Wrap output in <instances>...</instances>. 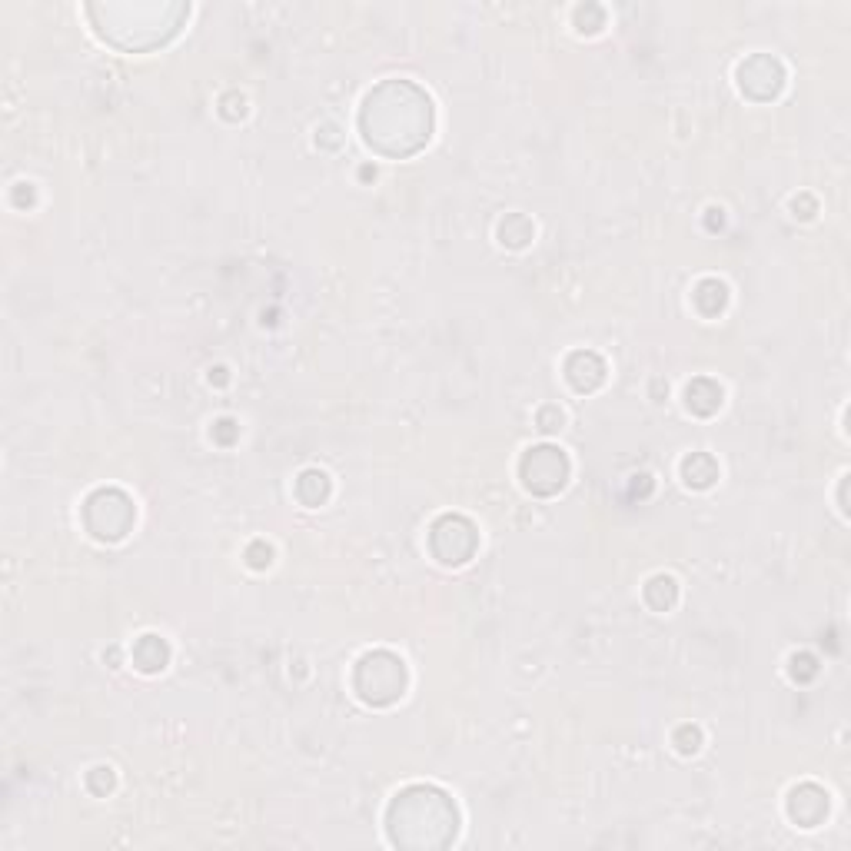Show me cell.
Returning a JSON list of instances; mask_svg holds the SVG:
<instances>
[{"mask_svg": "<svg viewBox=\"0 0 851 851\" xmlns=\"http://www.w3.org/2000/svg\"><path fill=\"white\" fill-rule=\"evenodd\" d=\"M429 549L443 566H463L476 556L479 532L466 516H443L429 529Z\"/></svg>", "mask_w": 851, "mask_h": 851, "instance_id": "7", "label": "cell"}, {"mask_svg": "<svg viewBox=\"0 0 851 851\" xmlns=\"http://www.w3.org/2000/svg\"><path fill=\"white\" fill-rule=\"evenodd\" d=\"M246 556H250V566H253V569H266V566H270V556H273V552H270V546H263V542H253Z\"/></svg>", "mask_w": 851, "mask_h": 851, "instance_id": "20", "label": "cell"}, {"mask_svg": "<svg viewBox=\"0 0 851 851\" xmlns=\"http://www.w3.org/2000/svg\"><path fill=\"white\" fill-rule=\"evenodd\" d=\"M675 745H679V752H682V755L699 752V745H702V732H699V729H692V725H682V729L675 732Z\"/></svg>", "mask_w": 851, "mask_h": 851, "instance_id": "18", "label": "cell"}, {"mask_svg": "<svg viewBox=\"0 0 851 851\" xmlns=\"http://www.w3.org/2000/svg\"><path fill=\"white\" fill-rule=\"evenodd\" d=\"M682 476L692 489H709L719 479V463L709 453H692L682 463Z\"/></svg>", "mask_w": 851, "mask_h": 851, "instance_id": "13", "label": "cell"}, {"mask_svg": "<svg viewBox=\"0 0 851 851\" xmlns=\"http://www.w3.org/2000/svg\"><path fill=\"white\" fill-rule=\"evenodd\" d=\"M190 7L183 4H94L97 34L120 50H150L177 34Z\"/></svg>", "mask_w": 851, "mask_h": 851, "instance_id": "3", "label": "cell"}, {"mask_svg": "<svg viewBox=\"0 0 851 851\" xmlns=\"http://www.w3.org/2000/svg\"><path fill=\"white\" fill-rule=\"evenodd\" d=\"M433 100L413 80H386L363 100L360 133L379 157L406 160L433 137Z\"/></svg>", "mask_w": 851, "mask_h": 851, "instance_id": "1", "label": "cell"}, {"mask_svg": "<svg viewBox=\"0 0 851 851\" xmlns=\"http://www.w3.org/2000/svg\"><path fill=\"white\" fill-rule=\"evenodd\" d=\"M685 406H689L695 416H712V413H719V406H722V386L712 383V379H695V383H689V389H685Z\"/></svg>", "mask_w": 851, "mask_h": 851, "instance_id": "12", "label": "cell"}, {"mask_svg": "<svg viewBox=\"0 0 851 851\" xmlns=\"http://www.w3.org/2000/svg\"><path fill=\"white\" fill-rule=\"evenodd\" d=\"M788 815H792L795 825L815 828L828 815V795L812 782L798 785V788H792V795H788Z\"/></svg>", "mask_w": 851, "mask_h": 851, "instance_id": "9", "label": "cell"}, {"mask_svg": "<svg viewBox=\"0 0 851 851\" xmlns=\"http://www.w3.org/2000/svg\"><path fill=\"white\" fill-rule=\"evenodd\" d=\"M386 835L399 848H449L459 835V808L443 788L409 785L386 808Z\"/></svg>", "mask_w": 851, "mask_h": 851, "instance_id": "2", "label": "cell"}, {"mask_svg": "<svg viewBox=\"0 0 851 851\" xmlns=\"http://www.w3.org/2000/svg\"><path fill=\"white\" fill-rule=\"evenodd\" d=\"M645 602H649V609L655 612H669L675 606V599H679V586H675L672 576H655L649 579V586H645Z\"/></svg>", "mask_w": 851, "mask_h": 851, "instance_id": "16", "label": "cell"}, {"mask_svg": "<svg viewBox=\"0 0 851 851\" xmlns=\"http://www.w3.org/2000/svg\"><path fill=\"white\" fill-rule=\"evenodd\" d=\"M532 237H536V227L522 217V213H512V217H506L499 223V240L512 246V250H519V246H526Z\"/></svg>", "mask_w": 851, "mask_h": 851, "instance_id": "17", "label": "cell"}, {"mask_svg": "<svg viewBox=\"0 0 851 851\" xmlns=\"http://www.w3.org/2000/svg\"><path fill=\"white\" fill-rule=\"evenodd\" d=\"M692 303L702 316H719L725 310V303H729V290H725L722 280H702L695 286Z\"/></svg>", "mask_w": 851, "mask_h": 851, "instance_id": "14", "label": "cell"}, {"mask_svg": "<svg viewBox=\"0 0 851 851\" xmlns=\"http://www.w3.org/2000/svg\"><path fill=\"white\" fill-rule=\"evenodd\" d=\"M566 376L572 389H579V393H596L606 383V363L592 350H579L566 360Z\"/></svg>", "mask_w": 851, "mask_h": 851, "instance_id": "10", "label": "cell"}, {"mask_svg": "<svg viewBox=\"0 0 851 851\" xmlns=\"http://www.w3.org/2000/svg\"><path fill=\"white\" fill-rule=\"evenodd\" d=\"M170 662V645L160 639V635H143V639L133 645V665H137L140 672H163Z\"/></svg>", "mask_w": 851, "mask_h": 851, "instance_id": "11", "label": "cell"}, {"mask_svg": "<svg viewBox=\"0 0 851 851\" xmlns=\"http://www.w3.org/2000/svg\"><path fill=\"white\" fill-rule=\"evenodd\" d=\"M353 689L366 705H373V709H386V705L403 699L406 689H409L406 662L399 659V655L386 652V649L366 652L363 659L356 662Z\"/></svg>", "mask_w": 851, "mask_h": 851, "instance_id": "4", "label": "cell"}, {"mask_svg": "<svg viewBox=\"0 0 851 851\" xmlns=\"http://www.w3.org/2000/svg\"><path fill=\"white\" fill-rule=\"evenodd\" d=\"M738 87L752 100H775L785 87V67L775 57L755 54L738 67Z\"/></svg>", "mask_w": 851, "mask_h": 851, "instance_id": "8", "label": "cell"}, {"mask_svg": "<svg viewBox=\"0 0 851 851\" xmlns=\"http://www.w3.org/2000/svg\"><path fill=\"white\" fill-rule=\"evenodd\" d=\"M559 426H562V413L556 406L539 409V429H542V433H552V429H559Z\"/></svg>", "mask_w": 851, "mask_h": 851, "instance_id": "19", "label": "cell"}, {"mask_svg": "<svg viewBox=\"0 0 851 851\" xmlns=\"http://www.w3.org/2000/svg\"><path fill=\"white\" fill-rule=\"evenodd\" d=\"M569 456L562 453L559 446H532L519 463V476L522 486H526L532 496H556V492L569 483Z\"/></svg>", "mask_w": 851, "mask_h": 851, "instance_id": "6", "label": "cell"}, {"mask_svg": "<svg viewBox=\"0 0 851 851\" xmlns=\"http://www.w3.org/2000/svg\"><path fill=\"white\" fill-rule=\"evenodd\" d=\"M296 496H300L303 506H323L330 499V476L320 473V469H306L296 479Z\"/></svg>", "mask_w": 851, "mask_h": 851, "instance_id": "15", "label": "cell"}, {"mask_svg": "<svg viewBox=\"0 0 851 851\" xmlns=\"http://www.w3.org/2000/svg\"><path fill=\"white\" fill-rule=\"evenodd\" d=\"M137 522L133 499L123 489H97L84 502V526L100 542H120Z\"/></svg>", "mask_w": 851, "mask_h": 851, "instance_id": "5", "label": "cell"}]
</instances>
